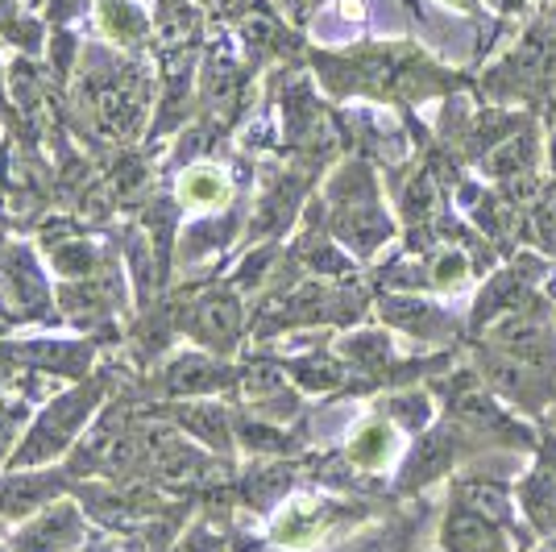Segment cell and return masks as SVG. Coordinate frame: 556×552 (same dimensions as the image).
<instances>
[{"label":"cell","instance_id":"obj_6","mask_svg":"<svg viewBox=\"0 0 556 552\" xmlns=\"http://www.w3.org/2000/svg\"><path fill=\"white\" fill-rule=\"evenodd\" d=\"M553 166H556V141H553Z\"/></svg>","mask_w":556,"mask_h":552},{"label":"cell","instance_id":"obj_3","mask_svg":"<svg viewBox=\"0 0 556 552\" xmlns=\"http://www.w3.org/2000/svg\"><path fill=\"white\" fill-rule=\"evenodd\" d=\"M391 449H394V432H391V424H366L362 428V437L353 440V461L357 465H370V469H378V465H387V457H391Z\"/></svg>","mask_w":556,"mask_h":552},{"label":"cell","instance_id":"obj_1","mask_svg":"<svg viewBox=\"0 0 556 552\" xmlns=\"http://www.w3.org/2000/svg\"><path fill=\"white\" fill-rule=\"evenodd\" d=\"M448 549L453 552H507V540L503 531L490 524L486 515H473V511H462L448 519V531H444Z\"/></svg>","mask_w":556,"mask_h":552},{"label":"cell","instance_id":"obj_5","mask_svg":"<svg viewBox=\"0 0 556 552\" xmlns=\"http://www.w3.org/2000/svg\"><path fill=\"white\" fill-rule=\"evenodd\" d=\"M312 531H316V524H312L303 511H291V515H282V524H278V540H282V544H303V540H312Z\"/></svg>","mask_w":556,"mask_h":552},{"label":"cell","instance_id":"obj_7","mask_svg":"<svg viewBox=\"0 0 556 552\" xmlns=\"http://www.w3.org/2000/svg\"><path fill=\"white\" fill-rule=\"evenodd\" d=\"M462 4H473V0H462Z\"/></svg>","mask_w":556,"mask_h":552},{"label":"cell","instance_id":"obj_2","mask_svg":"<svg viewBox=\"0 0 556 552\" xmlns=\"http://www.w3.org/2000/svg\"><path fill=\"white\" fill-rule=\"evenodd\" d=\"M523 503L540 528H556V457L540 465V474L523 490Z\"/></svg>","mask_w":556,"mask_h":552},{"label":"cell","instance_id":"obj_4","mask_svg":"<svg viewBox=\"0 0 556 552\" xmlns=\"http://www.w3.org/2000/svg\"><path fill=\"white\" fill-rule=\"evenodd\" d=\"M184 196H187V204H195V208H216L229 200V184H225L220 171H191L184 179Z\"/></svg>","mask_w":556,"mask_h":552}]
</instances>
